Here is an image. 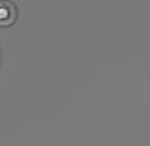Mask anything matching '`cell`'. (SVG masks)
Segmentation results:
<instances>
[{"instance_id":"cell-1","label":"cell","mask_w":150,"mask_h":146,"mask_svg":"<svg viewBox=\"0 0 150 146\" xmlns=\"http://www.w3.org/2000/svg\"><path fill=\"white\" fill-rule=\"evenodd\" d=\"M19 19V8L12 0H0V27L9 28Z\"/></svg>"}]
</instances>
